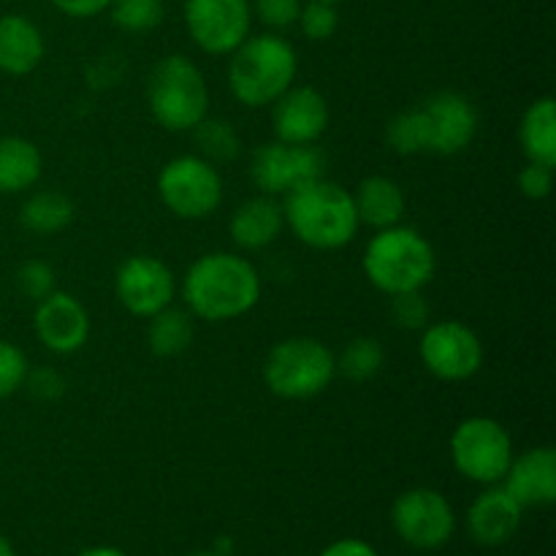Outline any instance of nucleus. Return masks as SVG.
Returning a JSON list of instances; mask_svg holds the SVG:
<instances>
[{
    "instance_id": "f257e3e1",
    "label": "nucleus",
    "mask_w": 556,
    "mask_h": 556,
    "mask_svg": "<svg viewBox=\"0 0 556 556\" xmlns=\"http://www.w3.org/2000/svg\"><path fill=\"white\" fill-rule=\"evenodd\" d=\"M182 299L193 318L228 324L261 302V275L244 255L215 250L190 264L182 280Z\"/></svg>"
},
{
    "instance_id": "f03ea898",
    "label": "nucleus",
    "mask_w": 556,
    "mask_h": 556,
    "mask_svg": "<svg viewBox=\"0 0 556 556\" xmlns=\"http://www.w3.org/2000/svg\"><path fill=\"white\" fill-rule=\"evenodd\" d=\"M286 228L313 250H342L358 237L356 206L351 190L320 177L282 195Z\"/></svg>"
},
{
    "instance_id": "7ed1b4c3",
    "label": "nucleus",
    "mask_w": 556,
    "mask_h": 556,
    "mask_svg": "<svg viewBox=\"0 0 556 556\" xmlns=\"http://www.w3.org/2000/svg\"><path fill=\"white\" fill-rule=\"evenodd\" d=\"M228 58V90L248 109L271 106L288 87L296 85L299 54L277 33H250Z\"/></svg>"
},
{
    "instance_id": "20e7f679",
    "label": "nucleus",
    "mask_w": 556,
    "mask_h": 556,
    "mask_svg": "<svg viewBox=\"0 0 556 556\" xmlns=\"http://www.w3.org/2000/svg\"><path fill=\"white\" fill-rule=\"evenodd\" d=\"M364 275L386 296L407 291H424L438 269L432 242L418 228L396 226L375 231L364 250Z\"/></svg>"
},
{
    "instance_id": "39448f33",
    "label": "nucleus",
    "mask_w": 556,
    "mask_h": 556,
    "mask_svg": "<svg viewBox=\"0 0 556 556\" xmlns=\"http://www.w3.org/2000/svg\"><path fill=\"white\" fill-rule=\"evenodd\" d=\"M147 106L161 128L172 134L193 130L210 117V87L199 65L185 54L157 60L147 79Z\"/></svg>"
},
{
    "instance_id": "423d86ee",
    "label": "nucleus",
    "mask_w": 556,
    "mask_h": 556,
    "mask_svg": "<svg viewBox=\"0 0 556 556\" xmlns=\"http://www.w3.org/2000/svg\"><path fill=\"white\" fill-rule=\"evenodd\" d=\"M334 378V351L315 337H286L264 358V383L280 400H313Z\"/></svg>"
},
{
    "instance_id": "0eeeda50",
    "label": "nucleus",
    "mask_w": 556,
    "mask_h": 556,
    "mask_svg": "<svg viewBox=\"0 0 556 556\" xmlns=\"http://www.w3.org/2000/svg\"><path fill=\"white\" fill-rule=\"evenodd\" d=\"M448 454L462 478L481 486L500 483L514 462V438L489 416H470L456 424L448 440Z\"/></svg>"
},
{
    "instance_id": "6e6552de",
    "label": "nucleus",
    "mask_w": 556,
    "mask_h": 556,
    "mask_svg": "<svg viewBox=\"0 0 556 556\" xmlns=\"http://www.w3.org/2000/svg\"><path fill=\"white\" fill-rule=\"evenodd\" d=\"M157 195L179 220H204L223 204V177L201 155L172 157L157 174Z\"/></svg>"
},
{
    "instance_id": "1a4fd4ad",
    "label": "nucleus",
    "mask_w": 556,
    "mask_h": 556,
    "mask_svg": "<svg viewBox=\"0 0 556 556\" xmlns=\"http://www.w3.org/2000/svg\"><path fill=\"white\" fill-rule=\"evenodd\" d=\"M391 527L416 552H438L456 532L454 505L438 489H407L391 505Z\"/></svg>"
},
{
    "instance_id": "9d476101",
    "label": "nucleus",
    "mask_w": 556,
    "mask_h": 556,
    "mask_svg": "<svg viewBox=\"0 0 556 556\" xmlns=\"http://www.w3.org/2000/svg\"><path fill=\"white\" fill-rule=\"evenodd\" d=\"M418 358L432 378L443 383H465L483 367V342L462 320H438L421 329Z\"/></svg>"
},
{
    "instance_id": "9b49d317",
    "label": "nucleus",
    "mask_w": 556,
    "mask_h": 556,
    "mask_svg": "<svg viewBox=\"0 0 556 556\" xmlns=\"http://www.w3.org/2000/svg\"><path fill=\"white\" fill-rule=\"evenodd\" d=\"M326 177V155L315 144L266 141L253 152L250 179L264 195L282 199L291 190Z\"/></svg>"
},
{
    "instance_id": "f8f14e48",
    "label": "nucleus",
    "mask_w": 556,
    "mask_h": 556,
    "mask_svg": "<svg viewBox=\"0 0 556 556\" xmlns=\"http://www.w3.org/2000/svg\"><path fill=\"white\" fill-rule=\"evenodd\" d=\"M114 296L125 313L150 320L152 315L174 304L177 277L172 266L155 255H130L114 271Z\"/></svg>"
},
{
    "instance_id": "ddd939ff",
    "label": "nucleus",
    "mask_w": 556,
    "mask_h": 556,
    "mask_svg": "<svg viewBox=\"0 0 556 556\" xmlns=\"http://www.w3.org/2000/svg\"><path fill=\"white\" fill-rule=\"evenodd\" d=\"M185 27L206 54H231L253 27L250 0H185Z\"/></svg>"
},
{
    "instance_id": "4468645a",
    "label": "nucleus",
    "mask_w": 556,
    "mask_h": 556,
    "mask_svg": "<svg viewBox=\"0 0 556 556\" xmlns=\"http://www.w3.org/2000/svg\"><path fill=\"white\" fill-rule=\"evenodd\" d=\"M427 128V152L432 155H459L478 136V109L465 92L440 90L418 103Z\"/></svg>"
},
{
    "instance_id": "2eb2a0df",
    "label": "nucleus",
    "mask_w": 556,
    "mask_h": 556,
    "mask_svg": "<svg viewBox=\"0 0 556 556\" xmlns=\"http://www.w3.org/2000/svg\"><path fill=\"white\" fill-rule=\"evenodd\" d=\"M329 101L309 85H293L271 103V128L286 144H318L329 130Z\"/></svg>"
},
{
    "instance_id": "dca6fc26",
    "label": "nucleus",
    "mask_w": 556,
    "mask_h": 556,
    "mask_svg": "<svg viewBox=\"0 0 556 556\" xmlns=\"http://www.w3.org/2000/svg\"><path fill=\"white\" fill-rule=\"evenodd\" d=\"M33 331L47 351L58 356H71L81 351L90 337V313L76 296L65 291H52L36 302Z\"/></svg>"
},
{
    "instance_id": "f3484780",
    "label": "nucleus",
    "mask_w": 556,
    "mask_h": 556,
    "mask_svg": "<svg viewBox=\"0 0 556 556\" xmlns=\"http://www.w3.org/2000/svg\"><path fill=\"white\" fill-rule=\"evenodd\" d=\"M521 519H525V508L516 503L514 494L503 483H492V486L483 489L470 503L465 516V527L467 535L478 546L494 548L508 543L519 532Z\"/></svg>"
},
{
    "instance_id": "a211bd4d",
    "label": "nucleus",
    "mask_w": 556,
    "mask_h": 556,
    "mask_svg": "<svg viewBox=\"0 0 556 556\" xmlns=\"http://www.w3.org/2000/svg\"><path fill=\"white\" fill-rule=\"evenodd\" d=\"M521 508H548L556 500V451L552 445L514 456L503 481Z\"/></svg>"
},
{
    "instance_id": "6ab92c4d",
    "label": "nucleus",
    "mask_w": 556,
    "mask_h": 556,
    "mask_svg": "<svg viewBox=\"0 0 556 556\" xmlns=\"http://www.w3.org/2000/svg\"><path fill=\"white\" fill-rule=\"evenodd\" d=\"M286 228V215H282V201L275 195H253V199L242 201V204L233 210L231 220H228V233H231V242L239 250H255L269 248L271 242H277V237Z\"/></svg>"
},
{
    "instance_id": "aec40b11",
    "label": "nucleus",
    "mask_w": 556,
    "mask_h": 556,
    "mask_svg": "<svg viewBox=\"0 0 556 556\" xmlns=\"http://www.w3.org/2000/svg\"><path fill=\"white\" fill-rule=\"evenodd\" d=\"M47 54L41 27L22 14L0 16V71L9 76H27Z\"/></svg>"
},
{
    "instance_id": "412c9836",
    "label": "nucleus",
    "mask_w": 556,
    "mask_h": 556,
    "mask_svg": "<svg viewBox=\"0 0 556 556\" xmlns=\"http://www.w3.org/2000/svg\"><path fill=\"white\" fill-rule=\"evenodd\" d=\"M353 206H356V215L362 226H369L372 231H383V228L396 226L402 223L407 210L405 190L396 179L383 177V174H372V177H364L356 185V190H351Z\"/></svg>"
},
{
    "instance_id": "4be33fe9",
    "label": "nucleus",
    "mask_w": 556,
    "mask_h": 556,
    "mask_svg": "<svg viewBox=\"0 0 556 556\" xmlns=\"http://www.w3.org/2000/svg\"><path fill=\"white\" fill-rule=\"evenodd\" d=\"M43 157L30 139L0 136V195L25 193L41 179Z\"/></svg>"
},
{
    "instance_id": "5701e85b",
    "label": "nucleus",
    "mask_w": 556,
    "mask_h": 556,
    "mask_svg": "<svg viewBox=\"0 0 556 556\" xmlns=\"http://www.w3.org/2000/svg\"><path fill=\"white\" fill-rule=\"evenodd\" d=\"M519 144L527 161L556 166V101L541 96L525 109L519 123Z\"/></svg>"
},
{
    "instance_id": "b1692460",
    "label": "nucleus",
    "mask_w": 556,
    "mask_h": 556,
    "mask_svg": "<svg viewBox=\"0 0 556 556\" xmlns=\"http://www.w3.org/2000/svg\"><path fill=\"white\" fill-rule=\"evenodd\" d=\"M74 201L60 190H41L22 204L20 223L36 237H54L74 223Z\"/></svg>"
},
{
    "instance_id": "393cba45",
    "label": "nucleus",
    "mask_w": 556,
    "mask_h": 556,
    "mask_svg": "<svg viewBox=\"0 0 556 556\" xmlns=\"http://www.w3.org/2000/svg\"><path fill=\"white\" fill-rule=\"evenodd\" d=\"M193 342V315L168 304L155 313L147 326V345L157 358H174L185 353Z\"/></svg>"
},
{
    "instance_id": "a878e982",
    "label": "nucleus",
    "mask_w": 556,
    "mask_h": 556,
    "mask_svg": "<svg viewBox=\"0 0 556 556\" xmlns=\"http://www.w3.org/2000/svg\"><path fill=\"white\" fill-rule=\"evenodd\" d=\"M386 364V351L375 337H353L337 356V372L351 383H367L378 378Z\"/></svg>"
},
{
    "instance_id": "bb28decb",
    "label": "nucleus",
    "mask_w": 556,
    "mask_h": 556,
    "mask_svg": "<svg viewBox=\"0 0 556 556\" xmlns=\"http://www.w3.org/2000/svg\"><path fill=\"white\" fill-rule=\"evenodd\" d=\"M199 155L210 163H231L242 155V136L226 119L206 117L193 128Z\"/></svg>"
},
{
    "instance_id": "cd10ccee",
    "label": "nucleus",
    "mask_w": 556,
    "mask_h": 556,
    "mask_svg": "<svg viewBox=\"0 0 556 556\" xmlns=\"http://www.w3.org/2000/svg\"><path fill=\"white\" fill-rule=\"evenodd\" d=\"M386 144L391 147V152L402 157L424 155L427 152V128H424L421 109L413 106L394 114L389 125H386Z\"/></svg>"
},
{
    "instance_id": "c85d7f7f",
    "label": "nucleus",
    "mask_w": 556,
    "mask_h": 556,
    "mask_svg": "<svg viewBox=\"0 0 556 556\" xmlns=\"http://www.w3.org/2000/svg\"><path fill=\"white\" fill-rule=\"evenodd\" d=\"M109 16L125 33H150L166 16V0H112Z\"/></svg>"
},
{
    "instance_id": "c756f323",
    "label": "nucleus",
    "mask_w": 556,
    "mask_h": 556,
    "mask_svg": "<svg viewBox=\"0 0 556 556\" xmlns=\"http://www.w3.org/2000/svg\"><path fill=\"white\" fill-rule=\"evenodd\" d=\"M299 30L309 38V41H329L340 27V14H337L334 3H320V0H307L299 14Z\"/></svg>"
},
{
    "instance_id": "7c9ffc66",
    "label": "nucleus",
    "mask_w": 556,
    "mask_h": 556,
    "mask_svg": "<svg viewBox=\"0 0 556 556\" xmlns=\"http://www.w3.org/2000/svg\"><path fill=\"white\" fill-rule=\"evenodd\" d=\"M30 372L27 356L9 340H0V400H9L16 391L25 389V378Z\"/></svg>"
},
{
    "instance_id": "2f4dec72",
    "label": "nucleus",
    "mask_w": 556,
    "mask_h": 556,
    "mask_svg": "<svg viewBox=\"0 0 556 556\" xmlns=\"http://www.w3.org/2000/svg\"><path fill=\"white\" fill-rule=\"evenodd\" d=\"M16 288L25 299L41 302L49 293L58 291V280H54V269L47 261H25L16 269Z\"/></svg>"
},
{
    "instance_id": "473e14b6",
    "label": "nucleus",
    "mask_w": 556,
    "mask_h": 556,
    "mask_svg": "<svg viewBox=\"0 0 556 556\" xmlns=\"http://www.w3.org/2000/svg\"><path fill=\"white\" fill-rule=\"evenodd\" d=\"M391 318L400 329L421 331L429 324V302L421 291H407L391 296Z\"/></svg>"
},
{
    "instance_id": "72a5a7b5",
    "label": "nucleus",
    "mask_w": 556,
    "mask_h": 556,
    "mask_svg": "<svg viewBox=\"0 0 556 556\" xmlns=\"http://www.w3.org/2000/svg\"><path fill=\"white\" fill-rule=\"evenodd\" d=\"M253 11L269 30H288L299 22L304 0H253Z\"/></svg>"
},
{
    "instance_id": "f704fd0d",
    "label": "nucleus",
    "mask_w": 556,
    "mask_h": 556,
    "mask_svg": "<svg viewBox=\"0 0 556 556\" xmlns=\"http://www.w3.org/2000/svg\"><path fill=\"white\" fill-rule=\"evenodd\" d=\"M519 190L530 201L548 199L554 190V166L527 161V166L519 172Z\"/></svg>"
},
{
    "instance_id": "c9c22d12",
    "label": "nucleus",
    "mask_w": 556,
    "mask_h": 556,
    "mask_svg": "<svg viewBox=\"0 0 556 556\" xmlns=\"http://www.w3.org/2000/svg\"><path fill=\"white\" fill-rule=\"evenodd\" d=\"M25 389L30 391L36 400L52 402V400H60V396L65 394V378L58 372V369L41 367V369H36V372H27Z\"/></svg>"
},
{
    "instance_id": "e433bc0d",
    "label": "nucleus",
    "mask_w": 556,
    "mask_h": 556,
    "mask_svg": "<svg viewBox=\"0 0 556 556\" xmlns=\"http://www.w3.org/2000/svg\"><path fill=\"white\" fill-rule=\"evenodd\" d=\"M49 3L71 20H92V16L103 14L112 0H49Z\"/></svg>"
},
{
    "instance_id": "4c0bfd02",
    "label": "nucleus",
    "mask_w": 556,
    "mask_h": 556,
    "mask_svg": "<svg viewBox=\"0 0 556 556\" xmlns=\"http://www.w3.org/2000/svg\"><path fill=\"white\" fill-rule=\"evenodd\" d=\"M320 556H380V554L372 543L358 541V538H342V541L329 543V546L320 552Z\"/></svg>"
},
{
    "instance_id": "58836bf2",
    "label": "nucleus",
    "mask_w": 556,
    "mask_h": 556,
    "mask_svg": "<svg viewBox=\"0 0 556 556\" xmlns=\"http://www.w3.org/2000/svg\"><path fill=\"white\" fill-rule=\"evenodd\" d=\"M76 556H128V554L119 552V548L114 546H92V548H85V552H79Z\"/></svg>"
},
{
    "instance_id": "ea45409f",
    "label": "nucleus",
    "mask_w": 556,
    "mask_h": 556,
    "mask_svg": "<svg viewBox=\"0 0 556 556\" xmlns=\"http://www.w3.org/2000/svg\"><path fill=\"white\" fill-rule=\"evenodd\" d=\"M0 556H16V552H14V546H11L9 541H5L3 535H0Z\"/></svg>"
},
{
    "instance_id": "a19ab883",
    "label": "nucleus",
    "mask_w": 556,
    "mask_h": 556,
    "mask_svg": "<svg viewBox=\"0 0 556 556\" xmlns=\"http://www.w3.org/2000/svg\"><path fill=\"white\" fill-rule=\"evenodd\" d=\"M185 556H223V554H217V552H193V554H185Z\"/></svg>"
},
{
    "instance_id": "79ce46f5",
    "label": "nucleus",
    "mask_w": 556,
    "mask_h": 556,
    "mask_svg": "<svg viewBox=\"0 0 556 556\" xmlns=\"http://www.w3.org/2000/svg\"><path fill=\"white\" fill-rule=\"evenodd\" d=\"M320 3H334L337 5V3H342V0H320Z\"/></svg>"
}]
</instances>
